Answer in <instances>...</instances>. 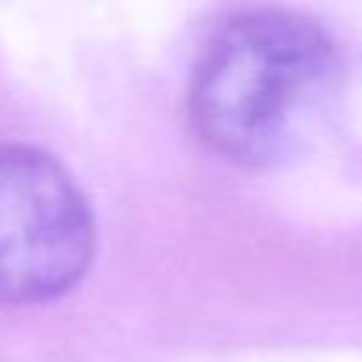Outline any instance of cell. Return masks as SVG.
I'll return each mask as SVG.
<instances>
[{"label": "cell", "mask_w": 362, "mask_h": 362, "mask_svg": "<svg viewBox=\"0 0 362 362\" xmlns=\"http://www.w3.org/2000/svg\"><path fill=\"white\" fill-rule=\"evenodd\" d=\"M342 90V54L311 17L249 8L226 20L195 62L187 113L223 161L266 170L305 153Z\"/></svg>", "instance_id": "1"}, {"label": "cell", "mask_w": 362, "mask_h": 362, "mask_svg": "<svg viewBox=\"0 0 362 362\" xmlns=\"http://www.w3.org/2000/svg\"><path fill=\"white\" fill-rule=\"evenodd\" d=\"M93 246V212L74 175L37 147L0 144V305L62 297Z\"/></svg>", "instance_id": "2"}]
</instances>
